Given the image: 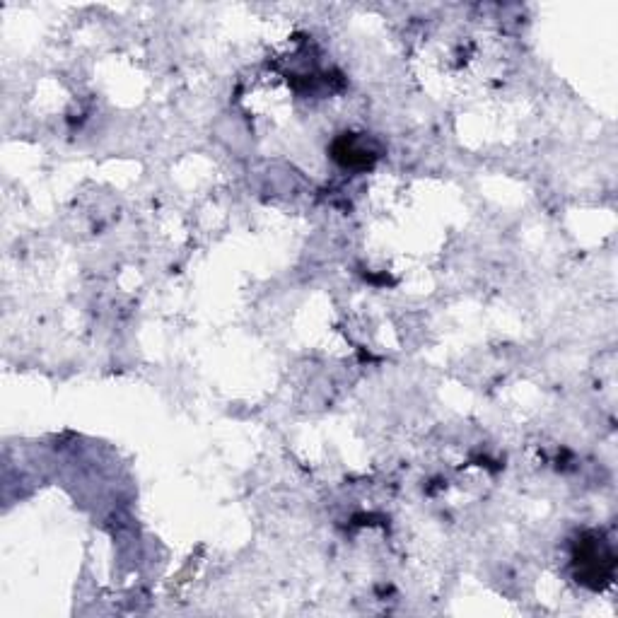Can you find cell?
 Masks as SVG:
<instances>
[{"mask_svg": "<svg viewBox=\"0 0 618 618\" xmlns=\"http://www.w3.org/2000/svg\"><path fill=\"white\" fill-rule=\"evenodd\" d=\"M575 563L577 577L594 590L606 585L614 573V553L609 551L602 536H585L575 551Z\"/></svg>", "mask_w": 618, "mask_h": 618, "instance_id": "obj_1", "label": "cell"}, {"mask_svg": "<svg viewBox=\"0 0 618 618\" xmlns=\"http://www.w3.org/2000/svg\"><path fill=\"white\" fill-rule=\"evenodd\" d=\"M334 157H336V162H341L343 167H351V169H365L372 165V160H375V155H372L370 150H365L363 145L355 141V138L348 136V133L334 143Z\"/></svg>", "mask_w": 618, "mask_h": 618, "instance_id": "obj_2", "label": "cell"}]
</instances>
